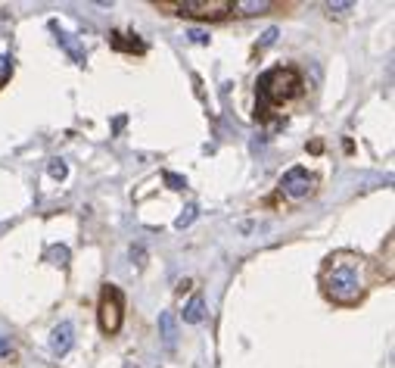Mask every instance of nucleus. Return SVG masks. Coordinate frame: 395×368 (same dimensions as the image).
Returning a JSON list of instances; mask_svg holds the SVG:
<instances>
[{"label": "nucleus", "instance_id": "obj_1", "mask_svg": "<svg viewBox=\"0 0 395 368\" xmlns=\"http://www.w3.org/2000/svg\"><path fill=\"white\" fill-rule=\"evenodd\" d=\"M324 290H327V297L333 303H342V306H352V303L361 300V275H358L355 266H336L333 272L327 275V281H324Z\"/></svg>", "mask_w": 395, "mask_h": 368}, {"label": "nucleus", "instance_id": "obj_2", "mask_svg": "<svg viewBox=\"0 0 395 368\" xmlns=\"http://www.w3.org/2000/svg\"><path fill=\"white\" fill-rule=\"evenodd\" d=\"M299 91H302V78L296 69H271L259 82L261 100H268V103H287V100H293Z\"/></svg>", "mask_w": 395, "mask_h": 368}, {"label": "nucleus", "instance_id": "obj_3", "mask_svg": "<svg viewBox=\"0 0 395 368\" xmlns=\"http://www.w3.org/2000/svg\"><path fill=\"white\" fill-rule=\"evenodd\" d=\"M121 293L119 287H103V297H100V327L106 334H115L121 327Z\"/></svg>", "mask_w": 395, "mask_h": 368}, {"label": "nucleus", "instance_id": "obj_4", "mask_svg": "<svg viewBox=\"0 0 395 368\" xmlns=\"http://www.w3.org/2000/svg\"><path fill=\"white\" fill-rule=\"evenodd\" d=\"M230 7H234L230 0H184V3H178L184 16H196V19H222Z\"/></svg>", "mask_w": 395, "mask_h": 368}, {"label": "nucleus", "instance_id": "obj_5", "mask_svg": "<svg viewBox=\"0 0 395 368\" xmlns=\"http://www.w3.org/2000/svg\"><path fill=\"white\" fill-rule=\"evenodd\" d=\"M311 181H315V178L309 175V169H302V165H296V169H289L287 175L280 178V187H283V194H287V197L302 200V197H309Z\"/></svg>", "mask_w": 395, "mask_h": 368}, {"label": "nucleus", "instance_id": "obj_6", "mask_svg": "<svg viewBox=\"0 0 395 368\" xmlns=\"http://www.w3.org/2000/svg\"><path fill=\"white\" fill-rule=\"evenodd\" d=\"M72 343H75L72 321H60V325L53 327V334H50V349H53L56 356H66L69 349H72Z\"/></svg>", "mask_w": 395, "mask_h": 368}, {"label": "nucleus", "instance_id": "obj_7", "mask_svg": "<svg viewBox=\"0 0 395 368\" xmlns=\"http://www.w3.org/2000/svg\"><path fill=\"white\" fill-rule=\"evenodd\" d=\"M159 331H162V343H165L168 349H174V343H178V325H174V315L171 312H162L159 315Z\"/></svg>", "mask_w": 395, "mask_h": 368}, {"label": "nucleus", "instance_id": "obj_8", "mask_svg": "<svg viewBox=\"0 0 395 368\" xmlns=\"http://www.w3.org/2000/svg\"><path fill=\"white\" fill-rule=\"evenodd\" d=\"M202 319H206V303H202V297L196 293V297H190L187 306H184V321H187V325H200Z\"/></svg>", "mask_w": 395, "mask_h": 368}, {"label": "nucleus", "instance_id": "obj_9", "mask_svg": "<svg viewBox=\"0 0 395 368\" xmlns=\"http://www.w3.org/2000/svg\"><path fill=\"white\" fill-rule=\"evenodd\" d=\"M268 7H271V0H261V3H237V10H240V13H246V16H252V13H265Z\"/></svg>", "mask_w": 395, "mask_h": 368}, {"label": "nucleus", "instance_id": "obj_10", "mask_svg": "<svg viewBox=\"0 0 395 368\" xmlns=\"http://www.w3.org/2000/svg\"><path fill=\"white\" fill-rule=\"evenodd\" d=\"M193 218H196V206H187V212H181V218H178L174 225H178V228H184V225H190Z\"/></svg>", "mask_w": 395, "mask_h": 368}, {"label": "nucleus", "instance_id": "obj_11", "mask_svg": "<svg viewBox=\"0 0 395 368\" xmlns=\"http://www.w3.org/2000/svg\"><path fill=\"white\" fill-rule=\"evenodd\" d=\"M165 181H168V187H174V191H181V187H187V181H184L181 175H174V172H168Z\"/></svg>", "mask_w": 395, "mask_h": 368}, {"label": "nucleus", "instance_id": "obj_12", "mask_svg": "<svg viewBox=\"0 0 395 368\" xmlns=\"http://www.w3.org/2000/svg\"><path fill=\"white\" fill-rule=\"evenodd\" d=\"M187 38H190L193 44H208V34H206V32H200V28H190Z\"/></svg>", "mask_w": 395, "mask_h": 368}, {"label": "nucleus", "instance_id": "obj_13", "mask_svg": "<svg viewBox=\"0 0 395 368\" xmlns=\"http://www.w3.org/2000/svg\"><path fill=\"white\" fill-rule=\"evenodd\" d=\"M7 76H10V56L0 54V82H7Z\"/></svg>", "mask_w": 395, "mask_h": 368}, {"label": "nucleus", "instance_id": "obj_14", "mask_svg": "<svg viewBox=\"0 0 395 368\" xmlns=\"http://www.w3.org/2000/svg\"><path fill=\"white\" fill-rule=\"evenodd\" d=\"M50 178H66V163H50Z\"/></svg>", "mask_w": 395, "mask_h": 368}, {"label": "nucleus", "instance_id": "obj_15", "mask_svg": "<svg viewBox=\"0 0 395 368\" xmlns=\"http://www.w3.org/2000/svg\"><path fill=\"white\" fill-rule=\"evenodd\" d=\"M352 7H355V3H330V13H348V10H352Z\"/></svg>", "mask_w": 395, "mask_h": 368}, {"label": "nucleus", "instance_id": "obj_16", "mask_svg": "<svg viewBox=\"0 0 395 368\" xmlns=\"http://www.w3.org/2000/svg\"><path fill=\"white\" fill-rule=\"evenodd\" d=\"M10 353H13V347H10V341H3V337H0V359H7Z\"/></svg>", "mask_w": 395, "mask_h": 368}, {"label": "nucleus", "instance_id": "obj_17", "mask_svg": "<svg viewBox=\"0 0 395 368\" xmlns=\"http://www.w3.org/2000/svg\"><path fill=\"white\" fill-rule=\"evenodd\" d=\"M274 38H277V28H268L265 38H261V44H274Z\"/></svg>", "mask_w": 395, "mask_h": 368}, {"label": "nucleus", "instance_id": "obj_18", "mask_svg": "<svg viewBox=\"0 0 395 368\" xmlns=\"http://www.w3.org/2000/svg\"><path fill=\"white\" fill-rule=\"evenodd\" d=\"M125 368H134V365H125Z\"/></svg>", "mask_w": 395, "mask_h": 368}]
</instances>
